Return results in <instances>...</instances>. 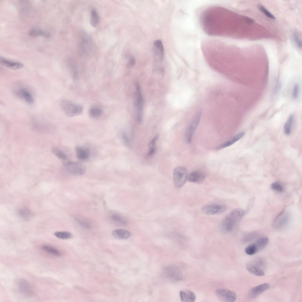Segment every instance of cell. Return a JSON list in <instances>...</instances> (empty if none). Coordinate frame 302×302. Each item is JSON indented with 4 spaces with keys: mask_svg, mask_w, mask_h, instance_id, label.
I'll return each instance as SVG.
<instances>
[{
    "mask_svg": "<svg viewBox=\"0 0 302 302\" xmlns=\"http://www.w3.org/2000/svg\"><path fill=\"white\" fill-rule=\"evenodd\" d=\"M245 211L243 209L237 208L229 212L221 222L220 228L225 233L232 231L234 226L244 216Z\"/></svg>",
    "mask_w": 302,
    "mask_h": 302,
    "instance_id": "obj_1",
    "label": "cell"
},
{
    "mask_svg": "<svg viewBox=\"0 0 302 302\" xmlns=\"http://www.w3.org/2000/svg\"><path fill=\"white\" fill-rule=\"evenodd\" d=\"M60 106L65 114L69 116H73L81 114L83 109L81 105L70 101L64 100L60 103Z\"/></svg>",
    "mask_w": 302,
    "mask_h": 302,
    "instance_id": "obj_2",
    "label": "cell"
},
{
    "mask_svg": "<svg viewBox=\"0 0 302 302\" xmlns=\"http://www.w3.org/2000/svg\"><path fill=\"white\" fill-rule=\"evenodd\" d=\"M79 45L81 53L85 55L90 54L93 48V45L90 36L85 32H82L79 35Z\"/></svg>",
    "mask_w": 302,
    "mask_h": 302,
    "instance_id": "obj_3",
    "label": "cell"
},
{
    "mask_svg": "<svg viewBox=\"0 0 302 302\" xmlns=\"http://www.w3.org/2000/svg\"><path fill=\"white\" fill-rule=\"evenodd\" d=\"M266 263L264 259L258 258L248 264L246 268L250 273L256 276H263L265 274Z\"/></svg>",
    "mask_w": 302,
    "mask_h": 302,
    "instance_id": "obj_4",
    "label": "cell"
},
{
    "mask_svg": "<svg viewBox=\"0 0 302 302\" xmlns=\"http://www.w3.org/2000/svg\"><path fill=\"white\" fill-rule=\"evenodd\" d=\"M201 115V110L197 111L188 126L185 132V138L188 143L191 142L193 135L200 122Z\"/></svg>",
    "mask_w": 302,
    "mask_h": 302,
    "instance_id": "obj_5",
    "label": "cell"
},
{
    "mask_svg": "<svg viewBox=\"0 0 302 302\" xmlns=\"http://www.w3.org/2000/svg\"><path fill=\"white\" fill-rule=\"evenodd\" d=\"M188 176L187 170L185 167H178L175 168L173 173V179L175 185L178 188L182 186L187 180Z\"/></svg>",
    "mask_w": 302,
    "mask_h": 302,
    "instance_id": "obj_6",
    "label": "cell"
},
{
    "mask_svg": "<svg viewBox=\"0 0 302 302\" xmlns=\"http://www.w3.org/2000/svg\"><path fill=\"white\" fill-rule=\"evenodd\" d=\"M136 87L134 103L137 109V121L140 124L142 121L144 102L139 84L137 82L136 83Z\"/></svg>",
    "mask_w": 302,
    "mask_h": 302,
    "instance_id": "obj_7",
    "label": "cell"
},
{
    "mask_svg": "<svg viewBox=\"0 0 302 302\" xmlns=\"http://www.w3.org/2000/svg\"><path fill=\"white\" fill-rule=\"evenodd\" d=\"M65 171L69 174L74 175H81L86 172L84 166L81 164L77 162H68L63 165Z\"/></svg>",
    "mask_w": 302,
    "mask_h": 302,
    "instance_id": "obj_8",
    "label": "cell"
},
{
    "mask_svg": "<svg viewBox=\"0 0 302 302\" xmlns=\"http://www.w3.org/2000/svg\"><path fill=\"white\" fill-rule=\"evenodd\" d=\"M226 209L227 207L225 205L214 203L204 206L201 209V211L203 214L208 215H218L225 212Z\"/></svg>",
    "mask_w": 302,
    "mask_h": 302,
    "instance_id": "obj_9",
    "label": "cell"
},
{
    "mask_svg": "<svg viewBox=\"0 0 302 302\" xmlns=\"http://www.w3.org/2000/svg\"><path fill=\"white\" fill-rule=\"evenodd\" d=\"M165 277L168 279L174 282L180 281L182 278V274L180 270L175 266H169L164 269Z\"/></svg>",
    "mask_w": 302,
    "mask_h": 302,
    "instance_id": "obj_10",
    "label": "cell"
},
{
    "mask_svg": "<svg viewBox=\"0 0 302 302\" xmlns=\"http://www.w3.org/2000/svg\"><path fill=\"white\" fill-rule=\"evenodd\" d=\"M216 293L218 298L222 301L233 302L236 299V293L228 289L219 288L216 290Z\"/></svg>",
    "mask_w": 302,
    "mask_h": 302,
    "instance_id": "obj_11",
    "label": "cell"
},
{
    "mask_svg": "<svg viewBox=\"0 0 302 302\" xmlns=\"http://www.w3.org/2000/svg\"><path fill=\"white\" fill-rule=\"evenodd\" d=\"M17 288L19 292L24 296L30 297L33 295L34 291L30 284L26 280L22 279L17 283Z\"/></svg>",
    "mask_w": 302,
    "mask_h": 302,
    "instance_id": "obj_12",
    "label": "cell"
},
{
    "mask_svg": "<svg viewBox=\"0 0 302 302\" xmlns=\"http://www.w3.org/2000/svg\"><path fill=\"white\" fill-rule=\"evenodd\" d=\"M288 219L289 216L288 213L283 211L275 219L273 223V226L276 229L283 228L287 224Z\"/></svg>",
    "mask_w": 302,
    "mask_h": 302,
    "instance_id": "obj_13",
    "label": "cell"
},
{
    "mask_svg": "<svg viewBox=\"0 0 302 302\" xmlns=\"http://www.w3.org/2000/svg\"><path fill=\"white\" fill-rule=\"evenodd\" d=\"M17 96L23 99L28 104H31L34 102L33 97L30 92L26 88L21 87L15 91Z\"/></svg>",
    "mask_w": 302,
    "mask_h": 302,
    "instance_id": "obj_14",
    "label": "cell"
},
{
    "mask_svg": "<svg viewBox=\"0 0 302 302\" xmlns=\"http://www.w3.org/2000/svg\"><path fill=\"white\" fill-rule=\"evenodd\" d=\"M206 178V175L202 172L198 170L192 172L188 175L187 180L191 182L199 184L202 183Z\"/></svg>",
    "mask_w": 302,
    "mask_h": 302,
    "instance_id": "obj_15",
    "label": "cell"
},
{
    "mask_svg": "<svg viewBox=\"0 0 302 302\" xmlns=\"http://www.w3.org/2000/svg\"><path fill=\"white\" fill-rule=\"evenodd\" d=\"M0 62L3 66L13 70H19L23 67V64L20 62L11 60L3 57H0Z\"/></svg>",
    "mask_w": 302,
    "mask_h": 302,
    "instance_id": "obj_16",
    "label": "cell"
},
{
    "mask_svg": "<svg viewBox=\"0 0 302 302\" xmlns=\"http://www.w3.org/2000/svg\"><path fill=\"white\" fill-rule=\"evenodd\" d=\"M153 52L156 59L162 60L164 55V49L162 41L160 40H155L154 43Z\"/></svg>",
    "mask_w": 302,
    "mask_h": 302,
    "instance_id": "obj_17",
    "label": "cell"
},
{
    "mask_svg": "<svg viewBox=\"0 0 302 302\" xmlns=\"http://www.w3.org/2000/svg\"><path fill=\"white\" fill-rule=\"evenodd\" d=\"M269 287V285L267 283L258 285L250 290L249 292V296L252 298H255L262 293L267 290Z\"/></svg>",
    "mask_w": 302,
    "mask_h": 302,
    "instance_id": "obj_18",
    "label": "cell"
},
{
    "mask_svg": "<svg viewBox=\"0 0 302 302\" xmlns=\"http://www.w3.org/2000/svg\"><path fill=\"white\" fill-rule=\"evenodd\" d=\"M268 242V238L266 237H263L259 239L255 243L250 245L255 254L265 247L267 245Z\"/></svg>",
    "mask_w": 302,
    "mask_h": 302,
    "instance_id": "obj_19",
    "label": "cell"
},
{
    "mask_svg": "<svg viewBox=\"0 0 302 302\" xmlns=\"http://www.w3.org/2000/svg\"><path fill=\"white\" fill-rule=\"evenodd\" d=\"M244 134V132H239L229 140L218 145L216 148V150H219L232 145L241 139Z\"/></svg>",
    "mask_w": 302,
    "mask_h": 302,
    "instance_id": "obj_20",
    "label": "cell"
},
{
    "mask_svg": "<svg viewBox=\"0 0 302 302\" xmlns=\"http://www.w3.org/2000/svg\"><path fill=\"white\" fill-rule=\"evenodd\" d=\"M180 295L181 300L183 302H193L195 301L196 299L194 293L189 290L180 291Z\"/></svg>",
    "mask_w": 302,
    "mask_h": 302,
    "instance_id": "obj_21",
    "label": "cell"
},
{
    "mask_svg": "<svg viewBox=\"0 0 302 302\" xmlns=\"http://www.w3.org/2000/svg\"><path fill=\"white\" fill-rule=\"evenodd\" d=\"M112 235L114 237L116 238L126 239L130 237L131 234L129 232L126 230L118 229L113 232Z\"/></svg>",
    "mask_w": 302,
    "mask_h": 302,
    "instance_id": "obj_22",
    "label": "cell"
},
{
    "mask_svg": "<svg viewBox=\"0 0 302 302\" xmlns=\"http://www.w3.org/2000/svg\"><path fill=\"white\" fill-rule=\"evenodd\" d=\"M76 153L77 157L81 160L87 159L89 158L90 155L89 151L88 149L80 147H76Z\"/></svg>",
    "mask_w": 302,
    "mask_h": 302,
    "instance_id": "obj_23",
    "label": "cell"
},
{
    "mask_svg": "<svg viewBox=\"0 0 302 302\" xmlns=\"http://www.w3.org/2000/svg\"><path fill=\"white\" fill-rule=\"evenodd\" d=\"M110 219L113 222L118 224L125 225L128 223L127 220L124 217L118 214H112L110 216Z\"/></svg>",
    "mask_w": 302,
    "mask_h": 302,
    "instance_id": "obj_24",
    "label": "cell"
},
{
    "mask_svg": "<svg viewBox=\"0 0 302 302\" xmlns=\"http://www.w3.org/2000/svg\"><path fill=\"white\" fill-rule=\"evenodd\" d=\"M42 249L46 252L54 256L59 257L61 255L60 251L56 247L48 244H44L41 247Z\"/></svg>",
    "mask_w": 302,
    "mask_h": 302,
    "instance_id": "obj_25",
    "label": "cell"
},
{
    "mask_svg": "<svg viewBox=\"0 0 302 302\" xmlns=\"http://www.w3.org/2000/svg\"><path fill=\"white\" fill-rule=\"evenodd\" d=\"M28 35L33 37L41 36L49 37L50 36V34L46 31L38 28H34L30 29L28 32Z\"/></svg>",
    "mask_w": 302,
    "mask_h": 302,
    "instance_id": "obj_26",
    "label": "cell"
},
{
    "mask_svg": "<svg viewBox=\"0 0 302 302\" xmlns=\"http://www.w3.org/2000/svg\"><path fill=\"white\" fill-rule=\"evenodd\" d=\"M294 120V115L293 114L290 115L284 126V132L286 135H289L290 134Z\"/></svg>",
    "mask_w": 302,
    "mask_h": 302,
    "instance_id": "obj_27",
    "label": "cell"
},
{
    "mask_svg": "<svg viewBox=\"0 0 302 302\" xmlns=\"http://www.w3.org/2000/svg\"><path fill=\"white\" fill-rule=\"evenodd\" d=\"M99 20V14L97 11L95 9H92L91 12L90 24L93 27H96L98 25Z\"/></svg>",
    "mask_w": 302,
    "mask_h": 302,
    "instance_id": "obj_28",
    "label": "cell"
},
{
    "mask_svg": "<svg viewBox=\"0 0 302 302\" xmlns=\"http://www.w3.org/2000/svg\"><path fill=\"white\" fill-rule=\"evenodd\" d=\"M160 136V134H157L150 140L149 145V150L148 153L149 155H152L155 152L156 150L155 144Z\"/></svg>",
    "mask_w": 302,
    "mask_h": 302,
    "instance_id": "obj_29",
    "label": "cell"
},
{
    "mask_svg": "<svg viewBox=\"0 0 302 302\" xmlns=\"http://www.w3.org/2000/svg\"><path fill=\"white\" fill-rule=\"evenodd\" d=\"M17 214L20 217L25 220L29 219L31 215L30 211L26 208H22L19 209Z\"/></svg>",
    "mask_w": 302,
    "mask_h": 302,
    "instance_id": "obj_30",
    "label": "cell"
},
{
    "mask_svg": "<svg viewBox=\"0 0 302 302\" xmlns=\"http://www.w3.org/2000/svg\"><path fill=\"white\" fill-rule=\"evenodd\" d=\"M76 221L80 225L87 229H91V225L90 223L86 219L81 216H77L75 218Z\"/></svg>",
    "mask_w": 302,
    "mask_h": 302,
    "instance_id": "obj_31",
    "label": "cell"
},
{
    "mask_svg": "<svg viewBox=\"0 0 302 302\" xmlns=\"http://www.w3.org/2000/svg\"><path fill=\"white\" fill-rule=\"evenodd\" d=\"M52 152L56 156L61 160H64L67 158V156L66 154L61 150L57 147H53L52 149Z\"/></svg>",
    "mask_w": 302,
    "mask_h": 302,
    "instance_id": "obj_32",
    "label": "cell"
},
{
    "mask_svg": "<svg viewBox=\"0 0 302 302\" xmlns=\"http://www.w3.org/2000/svg\"><path fill=\"white\" fill-rule=\"evenodd\" d=\"M102 110L98 107L91 108L89 111L90 116L93 118H97L100 116L102 114Z\"/></svg>",
    "mask_w": 302,
    "mask_h": 302,
    "instance_id": "obj_33",
    "label": "cell"
},
{
    "mask_svg": "<svg viewBox=\"0 0 302 302\" xmlns=\"http://www.w3.org/2000/svg\"><path fill=\"white\" fill-rule=\"evenodd\" d=\"M293 41L296 46L299 48L302 47V40L301 37L299 33L297 31H294L292 34Z\"/></svg>",
    "mask_w": 302,
    "mask_h": 302,
    "instance_id": "obj_34",
    "label": "cell"
},
{
    "mask_svg": "<svg viewBox=\"0 0 302 302\" xmlns=\"http://www.w3.org/2000/svg\"><path fill=\"white\" fill-rule=\"evenodd\" d=\"M54 234L57 238L63 239H69L72 237V234L66 231L56 232Z\"/></svg>",
    "mask_w": 302,
    "mask_h": 302,
    "instance_id": "obj_35",
    "label": "cell"
},
{
    "mask_svg": "<svg viewBox=\"0 0 302 302\" xmlns=\"http://www.w3.org/2000/svg\"><path fill=\"white\" fill-rule=\"evenodd\" d=\"M257 7L267 17L273 19H275L274 16L262 5L259 4L257 5Z\"/></svg>",
    "mask_w": 302,
    "mask_h": 302,
    "instance_id": "obj_36",
    "label": "cell"
},
{
    "mask_svg": "<svg viewBox=\"0 0 302 302\" xmlns=\"http://www.w3.org/2000/svg\"><path fill=\"white\" fill-rule=\"evenodd\" d=\"M258 235V232H255L250 233L244 237L243 240L245 242L250 241L256 237Z\"/></svg>",
    "mask_w": 302,
    "mask_h": 302,
    "instance_id": "obj_37",
    "label": "cell"
},
{
    "mask_svg": "<svg viewBox=\"0 0 302 302\" xmlns=\"http://www.w3.org/2000/svg\"><path fill=\"white\" fill-rule=\"evenodd\" d=\"M299 93V86L297 83L295 84L293 87L292 92V97L296 99L298 97Z\"/></svg>",
    "mask_w": 302,
    "mask_h": 302,
    "instance_id": "obj_38",
    "label": "cell"
},
{
    "mask_svg": "<svg viewBox=\"0 0 302 302\" xmlns=\"http://www.w3.org/2000/svg\"><path fill=\"white\" fill-rule=\"evenodd\" d=\"M271 187L273 190L279 192H282L283 190V187L277 182L273 183L271 185Z\"/></svg>",
    "mask_w": 302,
    "mask_h": 302,
    "instance_id": "obj_39",
    "label": "cell"
},
{
    "mask_svg": "<svg viewBox=\"0 0 302 302\" xmlns=\"http://www.w3.org/2000/svg\"><path fill=\"white\" fill-rule=\"evenodd\" d=\"M122 138L124 143L128 145L129 143V140L127 134L124 132H123L122 133Z\"/></svg>",
    "mask_w": 302,
    "mask_h": 302,
    "instance_id": "obj_40",
    "label": "cell"
},
{
    "mask_svg": "<svg viewBox=\"0 0 302 302\" xmlns=\"http://www.w3.org/2000/svg\"><path fill=\"white\" fill-rule=\"evenodd\" d=\"M135 63V60L134 58L132 57H130L127 63V66L128 67L130 68L133 66Z\"/></svg>",
    "mask_w": 302,
    "mask_h": 302,
    "instance_id": "obj_41",
    "label": "cell"
},
{
    "mask_svg": "<svg viewBox=\"0 0 302 302\" xmlns=\"http://www.w3.org/2000/svg\"><path fill=\"white\" fill-rule=\"evenodd\" d=\"M280 82L278 80H277L275 86L274 90V93H276L280 88Z\"/></svg>",
    "mask_w": 302,
    "mask_h": 302,
    "instance_id": "obj_42",
    "label": "cell"
},
{
    "mask_svg": "<svg viewBox=\"0 0 302 302\" xmlns=\"http://www.w3.org/2000/svg\"><path fill=\"white\" fill-rule=\"evenodd\" d=\"M244 19H245V20H246V21H247V22H249V23H251V22H253V20L252 19H251V18H249L248 17H245V18H244Z\"/></svg>",
    "mask_w": 302,
    "mask_h": 302,
    "instance_id": "obj_43",
    "label": "cell"
}]
</instances>
